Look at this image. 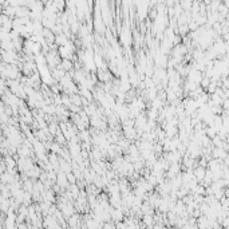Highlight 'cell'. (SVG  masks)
<instances>
[{
  "mask_svg": "<svg viewBox=\"0 0 229 229\" xmlns=\"http://www.w3.org/2000/svg\"><path fill=\"white\" fill-rule=\"evenodd\" d=\"M60 69L64 71H69V70H73L74 69V66H73V62H71L70 59H62V66H60Z\"/></svg>",
  "mask_w": 229,
  "mask_h": 229,
  "instance_id": "6da1fadb",
  "label": "cell"
}]
</instances>
